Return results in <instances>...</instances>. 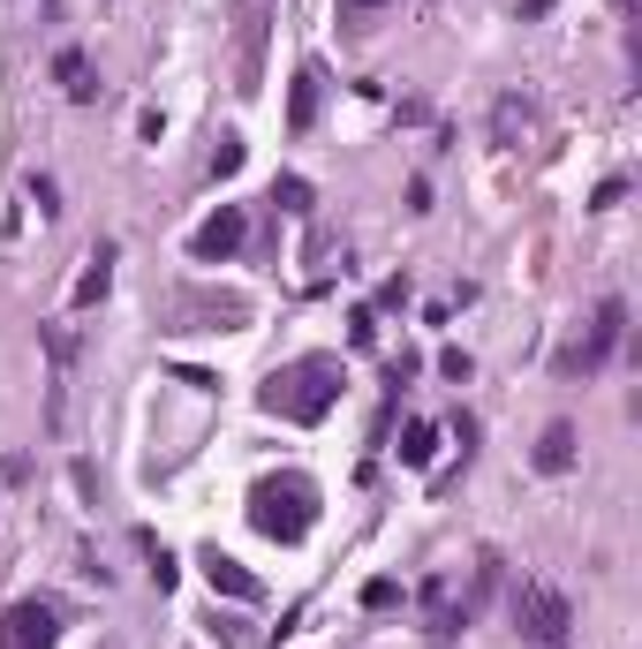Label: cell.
<instances>
[{
	"label": "cell",
	"instance_id": "cell-1",
	"mask_svg": "<svg viewBox=\"0 0 642 649\" xmlns=\"http://www.w3.org/2000/svg\"><path fill=\"white\" fill-rule=\"evenodd\" d=\"M265 416L280 423H325L332 400H340V355H303V362H280L265 385H257Z\"/></svg>",
	"mask_w": 642,
	"mask_h": 649
},
{
	"label": "cell",
	"instance_id": "cell-2",
	"mask_svg": "<svg viewBox=\"0 0 642 649\" xmlns=\"http://www.w3.org/2000/svg\"><path fill=\"white\" fill-rule=\"evenodd\" d=\"M250 521H257V536H273V544H303V536L318 529V484L295 476V469L257 476V491H250Z\"/></svg>",
	"mask_w": 642,
	"mask_h": 649
},
{
	"label": "cell",
	"instance_id": "cell-3",
	"mask_svg": "<svg viewBox=\"0 0 642 649\" xmlns=\"http://www.w3.org/2000/svg\"><path fill=\"white\" fill-rule=\"evenodd\" d=\"M250 324V295L227 288H181L166 303V332H242Z\"/></svg>",
	"mask_w": 642,
	"mask_h": 649
},
{
	"label": "cell",
	"instance_id": "cell-4",
	"mask_svg": "<svg viewBox=\"0 0 642 649\" xmlns=\"http://www.w3.org/2000/svg\"><path fill=\"white\" fill-rule=\"evenodd\" d=\"M514 627H521V642H537V649H567L575 642V605L559 589H544V582H521L514 589Z\"/></svg>",
	"mask_w": 642,
	"mask_h": 649
},
{
	"label": "cell",
	"instance_id": "cell-5",
	"mask_svg": "<svg viewBox=\"0 0 642 649\" xmlns=\"http://www.w3.org/2000/svg\"><path fill=\"white\" fill-rule=\"evenodd\" d=\"M620 340H628V303H620V295H605V303L590 310V332L559 355V378H597V370L613 362V347H620Z\"/></svg>",
	"mask_w": 642,
	"mask_h": 649
},
{
	"label": "cell",
	"instance_id": "cell-6",
	"mask_svg": "<svg viewBox=\"0 0 642 649\" xmlns=\"http://www.w3.org/2000/svg\"><path fill=\"white\" fill-rule=\"evenodd\" d=\"M265 38H273V0H242V15H235V99L265 91Z\"/></svg>",
	"mask_w": 642,
	"mask_h": 649
},
{
	"label": "cell",
	"instance_id": "cell-7",
	"mask_svg": "<svg viewBox=\"0 0 642 649\" xmlns=\"http://www.w3.org/2000/svg\"><path fill=\"white\" fill-rule=\"evenodd\" d=\"M53 635H61V612L46 597H23L0 612V649H53Z\"/></svg>",
	"mask_w": 642,
	"mask_h": 649
},
{
	"label": "cell",
	"instance_id": "cell-8",
	"mask_svg": "<svg viewBox=\"0 0 642 649\" xmlns=\"http://www.w3.org/2000/svg\"><path fill=\"white\" fill-rule=\"evenodd\" d=\"M242 234H250V212H242V204H219V212L189 234V257H197V265H227V257L242 250Z\"/></svg>",
	"mask_w": 642,
	"mask_h": 649
},
{
	"label": "cell",
	"instance_id": "cell-9",
	"mask_svg": "<svg viewBox=\"0 0 642 649\" xmlns=\"http://www.w3.org/2000/svg\"><path fill=\"white\" fill-rule=\"evenodd\" d=\"M38 340H46V355H53V385H46V431H68V370H76V332H68V324H46Z\"/></svg>",
	"mask_w": 642,
	"mask_h": 649
},
{
	"label": "cell",
	"instance_id": "cell-10",
	"mask_svg": "<svg viewBox=\"0 0 642 649\" xmlns=\"http://www.w3.org/2000/svg\"><path fill=\"white\" fill-rule=\"evenodd\" d=\"M197 567H204L212 597H235V605H257V597H265V589H257V574H250L242 559H227L219 544H204V551H197Z\"/></svg>",
	"mask_w": 642,
	"mask_h": 649
},
{
	"label": "cell",
	"instance_id": "cell-11",
	"mask_svg": "<svg viewBox=\"0 0 642 649\" xmlns=\"http://www.w3.org/2000/svg\"><path fill=\"white\" fill-rule=\"evenodd\" d=\"M318 106H325V68H318V61H303L295 84H288V137H311Z\"/></svg>",
	"mask_w": 642,
	"mask_h": 649
},
{
	"label": "cell",
	"instance_id": "cell-12",
	"mask_svg": "<svg viewBox=\"0 0 642 649\" xmlns=\"http://www.w3.org/2000/svg\"><path fill=\"white\" fill-rule=\"evenodd\" d=\"M53 84H61V91H68L76 106H91V99H99V76H91L84 46H61V53H53Z\"/></svg>",
	"mask_w": 642,
	"mask_h": 649
},
{
	"label": "cell",
	"instance_id": "cell-13",
	"mask_svg": "<svg viewBox=\"0 0 642 649\" xmlns=\"http://www.w3.org/2000/svg\"><path fill=\"white\" fill-rule=\"evenodd\" d=\"M106 288H114V242H99V250L84 257V280H76V295H68V303H76V310H99V303H106Z\"/></svg>",
	"mask_w": 642,
	"mask_h": 649
},
{
	"label": "cell",
	"instance_id": "cell-14",
	"mask_svg": "<svg viewBox=\"0 0 642 649\" xmlns=\"http://www.w3.org/2000/svg\"><path fill=\"white\" fill-rule=\"evenodd\" d=\"M529 129H537V106H529L521 91H506V99L491 106V137H499V144H521Z\"/></svg>",
	"mask_w": 642,
	"mask_h": 649
},
{
	"label": "cell",
	"instance_id": "cell-15",
	"mask_svg": "<svg viewBox=\"0 0 642 649\" xmlns=\"http://www.w3.org/2000/svg\"><path fill=\"white\" fill-rule=\"evenodd\" d=\"M544 476H567L575 469V423H544V438H537V454H529Z\"/></svg>",
	"mask_w": 642,
	"mask_h": 649
},
{
	"label": "cell",
	"instance_id": "cell-16",
	"mask_svg": "<svg viewBox=\"0 0 642 649\" xmlns=\"http://www.w3.org/2000/svg\"><path fill=\"white\" fill-rule=\"evenodd\" d=\"M137 551H144V567H152V589H174L181 582V567H174V551H166L152 529H137Z\"/></svg>",
	"mask_w": 642,
	"mask_h": 649
},
{
	"label": "cell",
	"instance_id": "cell-17",
	"mask_svg": "<svg viewBox=\"0 0 642 649\" xmlns=\"http://www.w3.org/2000/svg\"><path fill=\"white\" fill-rule=\"evenodd\" d=\"M273 204H280L288 219H311V212H318V196H311L303 174H280V181H273Z\"/></svg>",
	"mask_w": 642,
	"mask_h": 649
},
{
	"label": "cell",
	"instance_id": "cell-18",
	"mask_svg": "<svg viewBox=\"0 0 642 649\" xmlns=\"http://www.w3.org/2000/svg\"><path fill=\"white\" fill-rule=\"evenodd\" d=\"M431 454H439V423H408L401 431V469H431Z\"/></svg>",
	"mask_w": 642,
	"mask_h": 649
},
{
	"label": "cell",
	"instance_id": "cell-19",
	"mask_svg": "<svg viewBox=\"0 0 642 649\" xmlns=\"http://www.w3.org/2000/svg\"><path fill=\"white\" fill-rule=\"evenodd\" d=\"M242 160H250V152H242V137L227 129V137L212 144V181H235V174H242Z\"/></svg>",
	"mask_w": 642,
	"mask_h": 649
},
{
	"label": "cell",
	"instance_id": "cell-20",
	"mask_svg": "<svg viewBox=\"0 0 642 649\" xmlns=\"http://www.w3.org/2000/svg\"><path fill=\"white\" fill-rule=\"evenodd\" d=\"M348 347H378V310H348Z\"/></svg>",
	"mask_w": 642,
	"mask_h": 649
},
{
	"label": "cell",
	"instance_id": "cell-21",
	"mask_svg": "<svg viewBox=\"0 0 642 649\" xmlns=\"http://www.w3.org/2000/svg\"><path fill=\"white\" fill-rule=\"evenodd\" d=\"M393 605H401V582H386V574L363 582V612H393Z\"/></svg>",
	"mask_w": 642,
	"mask_h": 649
},
{
	"label": "cell",
	"instance_id": "cell-22",
	"mask_svg": "<svg viewBox=\"0 0 642 649\" xmlns=\"http://www.w3.org/2000/svg\"><path fill=\"white\" fill-rule=\"evenodd\" d=\"M30 204L53 219V212H61V181H53V174H30Z\"/></svg>",
	"mask_w": 642,
	"mask_h": 649
},
{
	"label": "cell",
	"instance_id": "cell-23",
	"mask_svg": "<svg viewBox=\"0 0 642 649\" xmlns=\"http://www.w3.org/2000/svg\"><path fill=\"white\" fill-rule=\"evenodd\" d=\"M408 295H416V288H408V272H393V280L378 288V310H408Z\"/></svg>",
	"mask_w": 642,
	"mask_h": 649
},
{
	"label": "cell",
	"instance_id": "cell-24",
	"mask_svg": "<svg viewBox=\"0 0 642 649\" xmlns=\"http://www.w3.org/2000/svg\"><path fill=\"white\" fill-rule=\"evenodd\" d=\"M439 370H446L454 385H469V378H477V362H469V347H446V355H439Z\"/></svg>",
	"mask_w": 642,
	"mask_h": 649
},
{
	"label": "cell",
	"instance_id": "cell-25",
	"mask_svg": "<svg viewBox=\"0 0 642 649\" xmlns=\"http://www.w3.org/2000/svg\"><path fill=\"white\" fill-rule=\"evenodd\" d=\"M416 370H424V355H416V347H401V355H393V362H386V378H393V385H408V378H416Z\"/></svg>",
	"mask_w": 642,
	"mask_h": 649
},
{
	"label": "cell",
	"instance_id": "cell-26",
	"mask_svg": "<svg viewBox=\"0 0 642 649\" xmlns=\"http://www.w3.org/2000/svg\"><path fill=\"white\" fill-rule=\"evenodd\" d=\"M348 8H386V0H348Z\"/></svg>",
	"mask_w": 642,
	"mask_h": 649
},
{
	"label": "cell",
	"instance_id": "cell-27",
	"mask_svg": "<svg viewBox=\"0 0 642 649\" xmlns=\"http://www.w3.org/2000/svg\"><path fill=\"white\" fill-rule=\"evenodd\" d=\"M613 8H635V0H613Z\"/></svg>",
	"mask_w": 642,
	"mask_h": 649
},
{
	"label": "cell",
	"instance_id": "cell-28",
	"mask_svg": "<svg viewBox=\"0 0 642 649\" xmlns=\"http://www.w3.org/2000/svg\"><path fill=\"white\" fill-rule=\"evenodd\" d=\"M439 649H446V642H439Z\"/></svg>",
	"mask_w": 642,
	"mask_h": 649
}]
</instances>
